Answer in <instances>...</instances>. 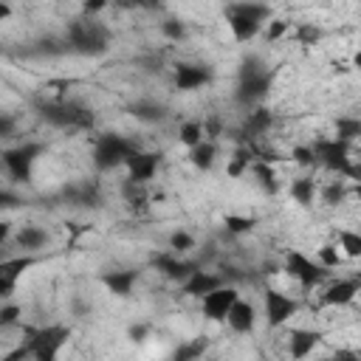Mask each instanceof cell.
<instances>
[{"mask_svg":"<svg viewBox=\"0 0 361 361\" xmlns=\"http://www.w3.org/2000/svg\"><path fill=\"white\" fill-rule=\"evenodd\" d=\"M274 85V71L259 54H248L237 65V85H234V104L243 110H254L265 104Z\"/></svg>","mask_w":361,"mask_h":361,"instance_id":"cell-1","label":"cell"},{"mask_svg":"<svg viewBox=\"0 0 361 361\" xmlns=\"http://www.w3.org/2000/svg\"><path fill=\"white\" fill-rule=\"evenodd\" d=\"M62 42H65V51L68 54H76V56H104L110 51V28L99 20H90V17H76L65 25V34H62Z\"/></svg>","mask_w":361,"mask_h":361,"instance_id":"cell-2","label":"cell"},{"mask_svg":"<svg viewBox=\"0 0 361 361\" xmlns=\"http://www.w3.org/2000/svg\"><path fill=\"white\" fill-rule=\"evenodd\" d=\"M223 17L228 23V31L234 37L237 45H248L251 39H257L265 28V23L274 17V8L268 3H228L223 8Z\"/></svg>","mask_w":361,"mask_h":361,"instance_id":"cell-3","label":"cell"},{"mask_svg":"<svg viewBox=\"0 0 361 361\" xmlns=\"http://www.w3.org/2000/svg\"><path fill=\"white\" fill-rule=\"evenodd\" d=\"M34 110L48 127H56V130H90L96 121L90 107L68 99H37Z\"/></svg>","mask_w":361,"mask_h":361,"instance_id":"cell-4","label":"cell"},{"mask_svg":"<svg viewBox=\"0 0 361 361\" xmlns=\"http://www.w3.org/2000/svg\"><path fill=\"white\" fill-rule=\"evenodd\" d=\"M138 141L121 133H102L93 141V166L96 172H113L118 166H124L135 152H138Z\"/></svg>","mask_w":361,"mask_h":361,"instance_id":"cell-5","label":"cell"},{"mask_svg":"<svg viewBox=\"0 0 361 361\" xmlns=\"http://www.w3.org/2000/svg\"><path fill=\"white\" fill-rule=\"evenodd\" d=\"M313 149V158H316V166L338 175V178H347V180H358V164L350 152V144L338 141V138H316L310 144Z\"/></svg>","mask_w":361,"mask_h":361,"instance_id":"cell-6","label":"cell"},{"mask_svg":"<svg viewBox=\"0 0 361 361\" xmlns=\"http://www.w3.org/2000/svg\"><path fill=\"white\" fill-rule=\"evenodd\" d=\"M71 338L68 324H39L25 327V344H28V361H59V353L65 350Z\"/></svg>","mask_w":361,"mask_h":361,"instance_id":"cell-7","label":"cell"},{"mask_svg":"<svg viewBox=\"0 0 361 361\" xmlns=\"http://www.w3.org/2000/svg\"><path fill=\"white\" fill-rule=\"evenodd\" d=\"M42 155H45V144H39V141H23V144H14V147L0 149V164H3L6 175L14 183H28L31 175H34V166H37V161Z\"/></svg>","mask_w":361,"mask_h":361,"instance_id":"cell-8","label":"cell"},{"mask_svg":"<svg viewBox=\"0 0 361 361\" xmlns=\"http://www.w3.org/2000/svg\"><path fill=\"white\" fill-rule=\"evenodd\" d=\"M282 271L305 290V293H310V290H316L319 285H324L327 282V276H330V271H324L313 257H307L305 251H288L285 254V262H282Z\"/></svg>","mask_w":361,"mask_h":361,"instance_id":"cell-9","label":"cell"},{"mask_svg":"<svg viewBox=\"0 0 361 361\" xmlns=\"http://www.w3.org/2000/svg\"><path fill=\"white\" fill-rule=\"evenodd\" d=\"M299 310H302V299L288 296L285 290H276V288L262 290V316H265V324L271 330L285 327Z\"/></svg>","mask_w":361,"mask_h":361,"instance_id":"cell-10","label":"cell"},{"mask_svg":"<svg viewBox=\"0 0 361 361\" xmlns=\"http://www.w3.org/2000/svg\"><path fill=\"white\" fill-rule=\"evenodd\" d=\"M214 76L217 73H214V68L209 62H189V59H183V62H178L172 68V85L180 93L203 90V87H209L214 82Z\"/></svg>","mask_w":361,"mask_h":361,"instance_id":"cell-11","label":"cell"},{"mask_svg":"<svg viewBox=\"0 0 361 361\" xmlns=\"http://www.w3.org/2000/svg\"><path fill=\"white\" fill-rule=\"evenodd\" d=\"M237 299H240V290L234 285H220V288H214L212 293H206L200 299V313L209 322H226V316H228V310Z\"/></svg>","mask_w":361,"mask_h":361,"instance_id":"cell-12","label":"cell"},{"mask_svg":"<svg viewBox=\"0 0 361 361\" xmlns=\"http://www.w3.org/2000/svg\"><path fill=\"white\" fill-rule=\"evenodd\" d=\"M271 127H274V113H271L265 104H259V107H254V110H245V118H243V124H240V130H237V138H240L243 147L251 149L254 141L262 138Z\"/></svg>","mask_w":361,"mask_h":361,"instance_id":"cell-13","label":"cell"},{"mask_svg":"<svg viewBox=\"0 0 361 361\" xmlns=\"http://www.w3.org/2000/svg\"><path fill=\"white\" fill-rule=\"evenodd\" d=\"M161 161H164L161 152H155V149H138V152L124 164L127 180H133V183H138V186H147V183L158 175Z\"/></svg>","mask_w":361,"mask_h":361,"instance_id":"cell-14","label":"cell"},{"mask_svg":"<svg viewBox=\"0 0 361 361\" xmlns=\"http://www.w3.org/2000/svg\"><path fill=\"white\" fill-rule=\"evenodd\" d=\"M138 279H141V271H138V268H110V271H102V274H99L102 288H104L107 293H113L116 299L133 296Z\"/></svg>","mask_w":361,"mask_h":361,"instance_id":"cell-15","label":"cell"},{"mask_svg":"<svg viewBox=\"0 0 361 361\" xmlns=\"http://www.w3.org/2000/svg\"><path fill=\"white\" fill-rule=\"evenodd\" d=\"M149 265H152L161 276H166L169 282H178V285L197 268V262H192V259H186V257H178V254H172V251L152 254V257H149Z\"/></svg>","mask_w":361,"mask_h":361,"instance_id":"cell-16","label":"cell"},{"mask_svg":"<svg viewBox=\"0 0 361 361\" xmlns=\"http://www.w3.org/2000/svg\"><path fill=\"white\" fill-rule=\"evenodd\" d=\"M59 195L68 206H76V209H99L102 206V192L90 180H68L59 189Z\"/></svg>","mask_w":361,"mask_h":361,"instance_id":"cell-17","label":"cell"},{"mask_svg":"<svg viewBox=\"0 0 361 361\" xmlns=\"http://www.w3.org/2000/svg\"><path fill=\"white\" fill-rule=\"evenodd\" d=\"M361 285L355 276H338V279H330L322 290V305L324 307H347L355 302Z\"/></svg>","mask_w":361,"mask_h":361,"instance_id":"cell-18","label":"cell"},{"mask_svg":"<svg viewBox=\"0 0 361 361\" xmlns=\"http://www.w3.org/2000/svg\"><path fill=\"white\" fill-rule=\"evenodd\" d=\"M34 262H37V259H34V257H28V254L0 259V299H3V302L14 296V288H17L20 276H23Z\"/></svg>","mask_w":361,"mask_h":361,"instance_id":"cell-19","label":"cell"},{"mask_svg":"<svg viewBox=\"0 0 361 361\" xmlns=\"http://www.w3.org/2000/svg\"><path fill=\"white\" fill-rule=\"evenodd\" d=\"M257 322H259V310H257V305L248 302V299H243V296L231 305V310H228V316H226L228 330L237 333V336H248V333H254V330H257Z\"/></svg>","mask_w":361,"mask_h":361,"instance_id":"cell-20","label":"cell"},{"mask_svg":"<svg viewBox=\"0 0 361 361\" xmlns=\"http://www.w3.org/2000/svg\"><path fill=\"white\" fill-rule=\"evenodd\" d=\"M322 338H324V333L316 327H293L288 333V355L293 361H307L310 353L322 344Z\"/></svg>","mask_w":361,"mask_h":361,"instance_id":"cell-21","label":"cell"},{"mask_svg":"<svg viewBox=\"0 0 361 361\" xmlns=\"http://www.w3.org/2000/svg\"><path fill=\"white\" fill-rule=\"evenodd\" d=\"M220 285H226L220 274L206 271V268H200V265H197V268H195V271L180 282V293H183V296L203 299L206 293H212V290H214V288H220Z\"/></svg>","mask_w":361,"mask_h":361,"instance_id":"cell-22","label":"cell"},{"mask_svg":"<svg viewBox=\"0 0 361 361\" xmlns=\"http://www.w3.org/2000/svg\"><path fill=\"white\" fill-rule=\"evenodd\" d=\"M48 243H51V234H48L42 226H34V223H25V226H20V228L14 231V245H17L23 254H28V257L39 254Z\"/></svg>","mask_w":361,"mask_h":361,"instance_id":"cell-23","label":"cell"},{"mask_svg":"<svg viewBox=\"0 0 361 361\" xmlns=\"http://www.w3.org/2000/svg\"><path fill=\"white\" fill-rule=\"evenodd\" d=\"M127 113L141 124H164L169 118V107L158 99H135L127 107Z\"/></svg>","mask_w":361,"mask_h":361,"instance_id":"cell-24","label":"cell"},{"mask_svg":"<svg viewBox=\"0 0 361 361\" xmlns=\"http://www.w3.org/2000/svg\"><path fill=\"white\" fill-rule=\"evenodd\" d=\"M248 175L254 178L257 189H259L265 197H276V195H279L282 183H279V172L274 169V164H265V161H257V158H254Z\"/></svg>","mask_w":361,"mask_h":361,"instance_id":"cell-25","label":"cell"},{"mask_svg":"<svg viewBox=\"0 0 361 361\" xmlns=\"http://www.w3.org/2000/svg\"><path fill=\"white\" fill-rule=\"evenodd\" d=\"M209 336H192V338H186V341H180L172 353H169V358L166 361H203V355H206V350H209Z\"/></svg>","mask_w":361,"mask_h":361,"instance_id":"cell-26","label":"cell"},{"mask_svg":"<svg viewBox=\"0 0 361 361\" xmlns=\"http://www.w3.org/2000/svg\"><path fill=\"white\" fill-rule=\"evenodd\" d=\"M316 192H319V183H316V178H310V175H299V178H293V180L288 183L290 200L299 203L302 209H310V206L316 203Z\"/></svg>","mask_w":361,"mask_h":361,"instance_id":"cell-27","label":"cell"},{"mask_svg":"<svg viewBox=\"0 0 361 361\" xmlns=\"http://www.w3.org/2000/svg\"><path fill=\"white\" fill-rule=\"evenodd\" d=\"M189 164H192L197 172H212L214 164H217V141L203 138L197 147H192V149H189Z\"/></svg>","mask_w":361,"mask_h":361,"instance_id":"cell-28","label":"cell"},{"mask_svg":"<svg viewBox=\"0 0 361 361\" xmlns=\"http://www.w3.org/2000/svg\"><path fill=\"white\" fill-rule=\"evenodd\" d=\"M251 164H254V149H248V147L237 144V147L231 149V158L226 161V175H228L231 180H240V178H245V175H248Z\"/></svg>","mask_w":361,"mask_h":361,"instance_id":"cell-29","label":"cell"},{"mask_svg":"<svg viewBox=\"0 0 361 361\" xmlns=\"http://www.w3.org/2000/svg\"><path fill=\"white\" fill-rule=\"evenodd\" d=\"M347 195H350V186H347V180H341V178H338V180H327V183H322L319 192H316L319 203L327 206V209L341 206V203L347 200Z\"/></svg>","mask_w":361,"mask_h":361,"instance_id":"cell-30","label":"cell"},{"mask_svg":"<svg viewBox=\"0 0 361 361\" xmlns=\"http://www.w3.org/2000/svg\"><path fill=\"white\" fill-rule=\"evenodd\" d=\"M223 228L231 237H245V234H251L257 228V217H251V214H234L231 212V214L223 217Z\"/></svg>","mask_w":361,"mask_h":361,"instance_id":"cell-31","label":"cell"},{"mask_svg":"<svg viewBox=\"0 0 361 361\" xmlns=\"http://www.w3.org/2000/svg\"><path fill=\"white\" fill-rule=\"evenodd\" d=\"M338 254L344 259H358L361 257V234L353 228H338Z\"/></svg>","mask_w":361,"mask_h":361,"instance_id":"cell-32","label":"cell"},{"mask_svg":"<svg viewBox=\"0 0 361 361\" xmlns=\"http://www.w3.org/2000/svg\"><path fill=\"white\" fill-rule=\"evenodd\" d=\"M203 138H206V135H203V121H197V118L183 121V124H180V130H178V141H180L186 149L197 147Z\"/></svg>","mask_w":361,"mask_h":361,"instance_id":"cell-33","label":"cell"},{"mask_svg":"<svg viewBox=\"0 0 361 361\" xmlns=\"http://www.w3.org/2000/svg\"><path fill=\"white\" fill-rule=\"evenodd\" d=\"M166 245H169V251H172V254L183 257V254H189V251L197 245V240L192 237V231H186V228H175V231H169Z\"/></svg>","mask_w":361,"mask_h":361,"instance_id":"cell-34","label":"cell"},{"mask_svg":"<svg viewBox=\"0 0 361 361\" xmlns=\"http://www.w3.org/2000/svg\"><path fill=\"white\" fill-rule=\"evenodd\" d=\"M28 54H34V56H62V54H68V51H65L62 37H51V34H48V37H39Z\"/></svg>","mask_w":361,"mask_h":361,"instance_id":"cell-35","label":"cell"},{"mask_svg":"<svg viewBox=\"0 0 361 361\" xmlns=\"http://www.w3.org/2000/svg\"><path fill=\"white\" fill-rule=\"evenodd\" d=\"M358 135H361V121H358L355 116H338V121H336V135H333V138H338V141H344V144H353Z\"/></svg>","mask_w":361,"mask_h":361,"instance_id":"cell-36","label":"cell"},{"mask_svg":"<svg viewBox=\"0 0 361 361\" xmlns=\"http://www.w3.org/2000/svg\"><path fill=\"white\" fill-rule=\"evenodd\" d=\"M293 28V39L299 42V45H316L322 37H324V31L316 25V23H296V25H290Z\"/></svg>","mask_w":361,"mask_h":361,"instance_id":"cell-37","label":"cell"},{"mask_svg":"<svg viewBox=\"0 0 361 361\" xmlns=\"http://www.w3.org/2000/svg\"><path fill=\"white\" fill-rule=\"evenodd\" d=\"M290 31V20H282V17H271L268 23H265V28H262V39L265 42H279L285 34Z\"/></svg>","mask_w":361,"mask_h":361,"instance_id":"cell-38","label":"cell"},{"mask_svg":"<svg viewBox=\"0 0 361 361\" xmlns=\"http://www.w3.org/2000/svg\"><path fill=\"white\" fill-rule=\"evenodd\" d=\"M161 34H164L169 42H183V39L189 37V28H186V23H183V20L166 17V20L161 23Z\"/></svg>","mask_w":361,"mask_h":361,"instance_id":"cell-39","label":"cell"},{"mask_svg":"<svg viewBox=\"0 0 361 361\" xmlns=\"http://www.w3.org/2000/svg\"><path fill=\"white\" fill-rule=\"evenodd\" d=\"M316 262H319L324 271H333V268H338V265L344 262V257L338 254V248H336L333 243H324V245L316 251Z\"/></svg>","mask_w":361,"mask_h":361,"instance_id":"cell-40","label":"cell"},{"mask_svg":"<svg viewBox=\"0 0 361 361\" xmlns=\"http://www.w3.org/2000/svg\"><path fill=\"white\" fill-rule=\"evenodd\" d=\"M20 316H23V307L11 299H6L0 305V327H17L20 324Z\"/></svg>","mask_w":361,"mask_h":361,"instance_id":"cell-41","label":"cell"},{"mask_svg":"<svg viewBox=\"0 0 361 361\" xmlns=\"http://www.w3.org/2000/svg\"><path fill=\"white\" fill-rule=\"evenodd\" d=\"M290 158H293V164H299V166H305V169H313V166H316V158H313L310 144H296L293 152H290Z\"/></svg>","mask_w":361,"mask_h":361,"instance_id":"cell-42","label":"cell"},{"mask_svg":"<svg viewBox=\"0 0 361 361\" xmlns=\"http://www.w3.org/2000/svg\"><path fill=\"white\" fill-rule=\"evenodd\" d=\"M127 338H130L133 344H144V341L149 338V324H147V322L130 324V327H127Z\"/></svg>","mask_w":361,"mask_h":361,"instance_id":"cell-43","label":"cell"},{"mask_svg":"<svg viewBox=\"0 0 361 361\" xmlns=\"http://www.w3.org/2000/svg\"><path fill=\"white\" fill-rule=\"evenodd\" d=\"M310 361H361V355H358V350L341 347V350H336L333 355H324V358H310Z\"/></svg>","mask_w":361,"mask_h":361,"instance_id":"cell-44","label":"cell"},{"mask_svg":"<svg viewBox=\"0 0 361 361\" xmlns=\"http://www.w3.org/2000/svg\"><path fill=\"white\" fill-rule=\"evenodd\" d=\"M14 133H17V118L11 113H0V141L11 138Z\"/></svg>","mask_w":361,"mask_h":361,"instance_id":"cell-45","label":"cell"},{"mask_svg":"<svg viewBox=\"0 0 361 361\" xmlns=\"http://www.w3.org/2000/svg\"><path fill=\"white\" fill-rule=\"evenodd\" d=\"M0 361H28V344H25V341L14 344L8 353L0 355Z\"/></svg>","mask_w":361,"mask_h":361,"instance_id":"cell-46","label":"cell"},{"mask_svg":"<svg viewBox=\"0 0 361 361\" xmlns=\"http://www.w3.org/2000/svg\"><path fill=\"white\" fill-rule=\"evenodd\" d=\"M25 200L17 195V192H8L0 186V209H14V206H23Z\"/></svg>","mask_w":361,"mask_h":361,"instance_id":"cell-47","label":"cell"},{"mask_svg":"<svg viewBox=\"0 0 361 361\" xmlns=\"http://www.w3.org/2000/svg\"><path fill=\"white\" fill-rule=\"evenodd\" d=\"M11 240H14V223L0 217V248H6Z\"/></svg>","mask_w":361,"mask_h":361,"instance_id":"cell-48","label":"cell"},{"mask_svg":"<svg viewBox=\"0 0 361 361\" xmlns=\"http://www.w3.org/2000/svg\"><path fill=\"white\" fill-rule=\"evenodd\" d=\"M73 313H76V316H90V305L76 296V299H73Z\"/></svg>","mask_w":361,"mask_h":361,"instance_id":"cell-49","label":"cell"},{"mask_svg":"<svg viewBox=\"0 0 361 361\" xmlns=\"http://www.w3.org/2000/svg\"><path fill=\"white\" fill-rule=\"evenodd\" d=\"M11 11H14V8H11V3H6V0H0V23H6V20L11 17Z\"/></svg>","mask_w":361,"mask_h":361,"instance_id":"cell-50","label":"cell"},{"mask_svg":"<svg viewBox=\"0 0 361 361\" xmlns=\"http://www.w3.org/2000/svg\"><path fill=\"white\" fill-rule=\"evenodd\" d=\"M6 257H11V254H8V251H3V248H0V259H6Z\"/></svg>","mask_w":361,"mask_h":361,"instance_id":"cell-51","label":"cell"},{"mask_svg":"<svg viewBox=\"0 0 361 361\" xmlns=\"http://www.w3.org/2000/svg\"><path fill=\"white\" fill-rule=\"evenodd\" d=\"M0 54H3V45H0Z\"/></svg>","mask_w":361,"mask_h":361,"instance_id":"cell-52","label":"cell"}]
</instances>
